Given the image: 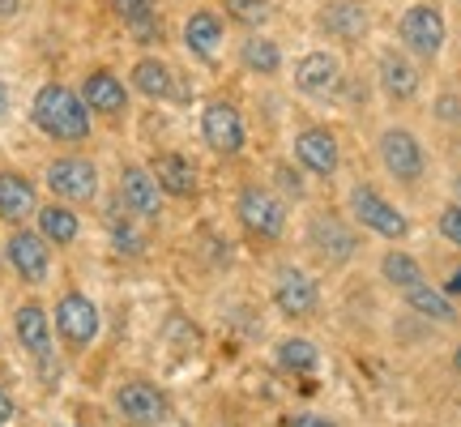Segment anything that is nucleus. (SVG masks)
Returning a JSON list of instances; mask_svg holds the SVG:
<instances>
[{"label":"nucleus","instance_id":"f257e3e1","mask_svg":"<svg viewBox=\"0 0 461 427\" xmlns=\"http://www.w3.org/2000/svg\"><path fill=\"white\" fill-rule=\"evenodd\" d=\"M34 124L56 137V141H86L90 137V107L86 99H77L68 86H43L34 95Z\"/></svg>","mask_w":461,"mask_h":427},{"label":"nucleus","instance_id":"f03ea898","mask_svg":"<svg viewBox=\"0 0 461 427\" xmlns=\"http://www.w3.org/2000/svg\"><path fill=\"white\" fill-rule=\"evenodd\" d=\"M240 223H244L252 235H261V240H278L282 231H286V205H282L269 188H244L240 193Z\"/></svg>","mask_w":461,"mask_h":427},{"label":"nucleus","instance_id":"7ed1b4c3","mask_svg":"<svg viewBox=\"0 0 461 427\" xmlns=\"http://www.w3.org/2000/svg\"><path fill=\"white\" fill-rule=\"evenodd\" d=\"M56 329L73 350H86V346L99 338V308L82 295V291H68L56 304Z\"/></svg>","mask_w":461,"mask_h":427},{"label":"nucleus","instance_id":"20e7f679","mask_svg":"<svg viewBox=\"0 0 461 427\" xmlns=\"http://www.w3.org/2000/svg\"><path fill=\"white\" fill-rule=\"evenodd\" d=\"M402 43L414 51V56H436V51L445 48V17L436 5H411L406 14H402Z\"/></svg>","mask_w":461,"mask_h":427},{"label":"nucleus","instance_id":"39448f33","mask_svg":"<svg viewBox=\"0 0 461 427\" xmlns=\"http://www.w3.org/2000/svg\"><path fill=\"white\" fill-rule=\"evenodd\" d=\"M48 188L60 201H77L82 205V201H95V193H99V171L86 159H56L48 167Z\"/></svg>","mask_w":461,"mask_h":427},{"label":"nucleus","instance_id":"423d86ee","mask_svg":"<svg viewBox=\"0 0 461 427\" xmlns=\"http://www.w3.org/2000/svg\"><path fill=\"white\" fill-rule=\"evenodd\" d=\"M380 163L384 171L402 184H414L423 176V146H419V137L406 129H389L380 137Z\"/></svg>","mask_w":461,"mask_h":427},{"label":"nucleus","instance_id":"0eeeda50","mask_svg":"<svg viewBox=\"0 0 461 427\" xmlns=\"http://www.w3.org/2000/svg\"><path fill=\"white\" fill-rule=\"evenodd\" d=\"M115 411L124 414L129 423L149 427V423H163L167 419V397H163V389L149 385V380H129V385L115 389Z\"/></svg>","mask_w":461,"mask_h":427},{"label":"nucleus","instance_id":"6e6552de","mask_svg":"<svg viewBox=\"0 0 461 427\" xmlns=\"http://www.w3.org/2000/svg\"><path fill=\"white\" fill-rule=\"evenodd\" d=\"M201 137L214 154H240L244 150V115L235 112L230 103H210L201 112Z\"/></svg>","mask_w":461,"mask_h":427},{"label":"nucleus","instance_id":"1a4fd4ad","mask_svg":"<svg viewBox=\"0 0 461 427\" xmlns=\"http://www.w3.org/2000/svg\"><path fill=\"white\" fill-rule=\"evenodd\" d=\"M308 244L316 248V257L330 265H342L355 257V248H359V240H355V231L346 227L338 214H316L312 227H308Z\"/></svg>","mask_w":461,"mask_h":427},{"label":"nucleus","instance_id":"9d476101","mask_svg":"<svg viewBox=\"0 0 461 427\" xmlns=\"http://www.w3.org/2000/svg\"><path fill=\"white\" fill-rule=\"evenodd\" d=\"M350 214L359 218L363 227H372L376 235H384V240H402V235H406V218L380 197L376 188H367V184H359V188L350 193Z\"/></svg>","mask_w":461,"mask_h":427},{"label":"nucleus","instance_id":"9b49d317","mask_svg":"<svg viewBox=\"0 0 461 427\" xmlns=\"http://www.w3.org/2000/svg\"><path fill=\"white\" fill-rule=\"evenodd\" d=\"M9 265L17 269L22 282H43L48 278V265H51V252H48V240L39 231H14L9 235Z\"/></svg>","mask_w":461,"mask_h":427},{"label":"nucleus","instance_id":"f8f14e48","mask_svg":"<svg viewBox=\"0 0 461 427\" xmlns=\"http://www.w3.org/2000/svg\"><path fill=\"white\" fill-rule=\"evenodd\" d=\"M120 201L137 218H158L163 214V188H158V180L149 176L146 167H124L120 171Z\"/></svg>","mask_w":461,"mask_h":427},{"label":"nucleus","instance_id":"ddd939ff","mask_svg":"<svg viewBox=\"0 0 461 427\" xmlns=\"http://www.w3.org/2000/svg\"><path fill=\"white\" fill-rule=\"evenodd\" d=\"M338 82H342V65L330 51H308L295 65V86L303 95H333Z\"/></svg>","mask_w":461,"mask_h":427},{"label":"nucleus","instance_id":"4468645a","mask_svg":"<svg viewBox=\"0 0 461 427\" xmlns=\"http://www.w3.org/2000/svg\"><path fill=\"white\" fill-rule=\"evenodd\" d=\"M295 159L312 176H333L338 171V137L330 129H303L295 137Z\"/></svg>","mask_w":461,"mask_h":427},{"label":"nucleus","instance_id":"2eb2a0df","mask_svg":"<svg viewBox=\"0 0 461 427\" xmlns=\"http://www.w3.org/2000/svg\"><path fill=\"white\" fill-rule=\"evenodd\" d=\"M274 304L286 316H308L316 308V282L299 269H282L278 282H274Z\"/></svg>","mask_w":461,"mask_h":427},{"label":"nucleus","instance_id":"dca6fc26","mask_svg":"<svg viewBox=\"0 0 461 427\" xmlns=\"http://www.w3.org/2000/svg\"><path fill=\"white\" fill-rule=\"evenodd\" d=\"M82 99H86V107H90V112L120 115L124 107H129V90H124V82H120L115 73H107V68H95V73L86 77Z\"/></svg>","mask_w":461,"mask_h":427},{"label":"nucleus","instance_id":"f3484780","mask_svg":"<svg viewBox=\"0 0 461 427\" xmlns=\"http://www.w3.org/2000/svg\"><path fill=\"white\" fill-rule=\"evenodd\" d=\"M149 176H154L158 188L171 193V197H193V193H197V167L188 163L184 154H158V159L149 163Z\"/></svg>","mask_w":461,"mask_h":427},{"label":"nucleus","instance_id":"a211bd4d","mask_svg":"<svg viewBox=\"0 0 461 427\" xmlns=\"http://www.w3.org/2000/svg\"><path fill=\"white\" fill-rule=\"evenodd\" d=\"M39 214V197H34V184L17 171H0V218L5 223H22Z\"/></svg>","mask_w":461,"mask_h":427},{"label":"nucleus","instance_id":"6ab92c4d","mask_svg":"<svg viewBox=\"0 0 461 427\" xmlns=\"http://www.w3.org/2000/svg\"><path fill=\"white\" fill-rule=\"evenodd\" d=\"M14 329H17V342L26 346L34 359H48L51 355V321L39 304H22L14 316Z\"/></svg>","mask_w":461,"mask_h":427},{"label":"nucleus","instance_id":"aec40b11","mask_svg":"<svg viewBox=\"0 0 461 427\" xmlns=\"http://www.w3.org/2000/svg\"><path fill=\"white\" fill-rule=\"evenodd\" d=\"M321 22H325V31L338 34L342 43H359L363 34H367V9H363V0H330Z\"/></svg>","mask_w":461,"mask_h":427},{"label":"nucleus","instance_id":"412c9836","mask_svg":"<svg viewBox=\"0 0 461 427\" xmlns=\"http://www.w3.org/2000/svg\"><path fill=\"white\" fill-rule=\"evenodd\" d=\"M184 43L193 56L201 60H214L218 48H222V17L210 14V9H197V14L184 22Z\"/></svg>","mask_w":461,"mask_h":427},{"label":"nucleus","instance_id":"4be33fe9","mask_svg":"<svg viewBox=\"0 0 461 427\" xmlns=\"http://www.w3.org/2000/svg\"><path fill=\"white\" fill-rule=\"evenodd\" d=\"M380 86H384V95L389 99H414V90H419V73L406 56H397V51H384L380 56Z\"/></svg>","mask_w":461,"mask_h":427},{"label":"nucleus","instance_id":"5701e85b","mask_svg":"<svg viewBox=\"0 0 461 427\" xmlns=\"http://www.w3.org/2000/svg\"><path fill=\"white\" fill-rule=\"evenodd\" d=\"M34 218H39V235L48 244H73L77 240V214L68 205H43Z\"/></svg>","mask_w":461,"mask_h":427},{"label":"nucleus","instance_id":"b1692460","mask_svg":"<svg viewBox=\"0 0 461 427\" xmlns=\"http://www.w3.org/2000/svg\"><path fill=\"white\" fill-rule=\"evenodd\" d=\"M132 86H137L146 99H167V95L176 90V86H171V68H167L163 60H154V56L132 65Z\"/></svg>","mask_w":461,"mask_h":427},{"label":"nucleus","instance_id":"393cba45","mask_svg":"<svg viewBox=\"0 0 461 427\" xmlns=\"http://www.w3.org/2000/svg\"><path fill=\"white\" fill-rule=\"evenodd\" d=\"M158 0H112V14L124 17V26H132V34L137 39H154V31H158V9H154Z\"/></svg>","mask_w":461,"mask_h":427},{"label":"nucleus","instance_id":"a878e982","mask_svg":"<svg viewBox=\"0 0 461 427\" xmlns=\"http://www.w3.org/2000/svg\"><path fill=\"white\" fill-rule=\"evenodd\" d=\"M406 304H411L414 313L431 316V321H445V325H453V321H457L453 304H448L436 286H428V282H414V286H406Z\"/></svg>","mask_w":461,"mask_h":427},{"label":"nucleus","instance_id":"bb28decb","mask_svg":"<svg viewBox=\"0 0 461 427\" xmlns=\"http://www.w3.org/2000/svg\"><path fill=\"white\" fill-rule=\"evenodd\" d=\"M240 56H244V68H252V73H265V77H274V73L282 68L278 43H274V39H261V34H257V39H248Z\"/></svg>","mask_w":461,"mask_h":427},{"label":"nucleus","instance_id":"cd10ccee","mask_svg":"<svg viewBox=\"0 0 461 427\" xmlns=\"http://www.w3.org/2000/svg\"><path fill=\"white\" fill-rule=\"evenodd\" d=\"M278 363L286 372H312L321 363V350L308 338H286V342H278Z\"/></svg>","mask_w":461,"mask_h":427},{"label":"nucleus","instance_id":"c85d7f7f","mask_svg":"<svg viewBox=\"0 0 461 427\" xmlns=\"http://www.w3.org/2000/svg\"><path fill=\"white\" fill-rule=\"evenodd\" d=\"M380 269H384V278L393 282V286H414V282H423V269H419V261L414 257H406V252H389L384 261H380Z\"/></svg>","mask_w":461,"mask_h":427},{"label":"nucleus","instance_id":"c756f323","mask_svg":"<svg viewBox=\"0 0 461 427\" xmlns=\"http://www.w3.org/2000/svg\"><path fill=\"white\" fill-rule=\"evenodd\" d=\"M112 244H115V252H124V257H141V252H146V240H141V231L132 227L129 218H112Z\"/></svg>","mask_w":461,"mask_h":427},{"label":"nucleus","instance_id":"7c9ffc66","mask_svg":"<svg viewBox=\"0 0 461 427\" xmlns=\"http://www.w3.org/2000/svg\"><path fill=\"white\" fill-rule=\"evenodd\" d=\"M222 5H227V14L240 26H261L265 17H269V0H222Z\"/></svg>","mask_w":461,"mask_h":427},{"label":"nucleus","instance_id":"2f4dec72","mask_svg":"<svg viewBox=\"0 0 461 427\" xmlns=\"http://www.w3.org/2000/svg\"><path fill=\"white\" fill-rule=\"evenodd\" d=\"M440 231H445L448 244L461 248V205H448V210L440 214Z\"/></svg>","mask_w":461,"mask_h":427},{"label":"nucleus","instance_id":"473e14b6","mask_svg":"<svg viewBox=\"0 0 461 427\" xmlns=\"http://www.w3.org/2000/svg\"><path fill=\"white\" fill-rule=\"evenodd\" d=\"M436 115H440L445 124H461V99H457V95H440V103H436Z\"/></svg>","mask_w":461,"mask_h":427},{"label":"nucleus","instance_id":"72a5a7b5","mask_svg":"<svg viewBox=\"0 0 461 427\" xmlns=\"http://www.w3.org/2000/svg\"><path fill=\"white\" fill-rule=\"evenodd\" d=\"M282 427H338L333 419H325V414H291Z\"/></svg>","mask_w":461,"mask_h":427},{"label":"nucleus","instance_id":"f704fd0d","mask_svg":"<svg viewBox=\"0 0 461 427\" xmlns=\"http://www.w3.org/2000/svg\"><path fill=\"white\" fill-rule=\"evenodd\" d=\"M278 180H282V188H286V193H303V184H299V176H291V171H286V167H278Z\"/></svg>","mask_w":461,"mask_h":427},{"label":"nucleus","instance_id":"c9c22d12","mask_svg":"<svg viewBox=\"0 0 461 427\" xmlns=\"http://www.w3.org/2000/svg\"><path fill=\"white\" fill-rule=\"evenodd\" d=\"M9 419H14V397H9L5 389H0V427L9 423Z\"/></svg>","mask_w":461,"mask_h":427},{"label":"nucleus","instance_id":"e433bc0d","mask_svg":"<svg viewBox=\"0 0 461 427\" xmlns=\"http://www.w3.org/2000/svg\"><path fill=\"white\" fill-rule=\"evenodd\" d=\"M448 295H461V265L453 269V278H448Z\"/></svg>","mask_w":461,"mask_h":427},{"label":"nucleus","instance_id":"4c0bfd02","mask_svg":"<svg viewBox=\"0 0 461 427\" xmlns=\"http://www.w3.org/2000/svg\"><path fill=\"white\" fill-rule=\"evenodd\" d=\"M17 5H22V0H0V17H14Z\"/></svg>","mask_w":461,"mask_h":427},{"label":"nucleus","instance_id":"58836bf2","mask_svg":"<svg viewBox=\"0 0 461 427\" xmlns=\"http://www.w3.org/2000/svg\"><path fill=\"white\" fill-rule=\"evenodd\" d=\"M9 112V90H5V82H0V115Z\"/></svg>","mask_w":461,"mask_h":427},{"label":"nucleus","instance_id":"ea45409f","mask_svg":"<svg viewBox=\"0 0 461 427\" xmlns=\"http://www.w3.org/2000/svg\"><path fill=\"white\" fill-rule=\"evenodd\" d=\"M453 363H457V372H461V346H457V350H453Z\"/></svg>","mask_w":461,"mask_h":427}]
</instances>
